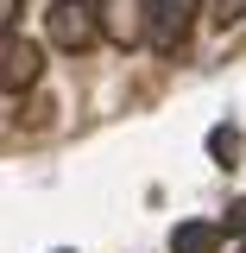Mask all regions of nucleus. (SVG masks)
<instances>
[{"instance_id": "1", "label": "nucleus", "mask_w": 246, "mask_h": 253, "mask_svg": "<svg viewBox=\"0 0 246 253\" xmlns=\"http://www.w3.org/2000/svg\"><path fill=\"white\" fill-rule=\"evenodd\" d=\"M95 19H101V38L114 51H133L145 44L158 26V0H95Z\"/></svg>"}, {"instance_id": "2", "label": "nucleus", "mask_w": 246, "mask_h": 253, "mask_svg": "<svg viewBox=\"0 0 246 253\" xmlns=\"http://www.w3.org/2000/svg\"><path fill=\"white\" fill-rule=\"evenodd\" d=\"M44 32H51L57 51H76V57H82L95 38H101L95 0H51V6H44Z\"/></svg>"}, {"instance_id": "3", "label": "nucleus", "mask_w": 246, "mask_h": 253, "mask_svg": "<svg viewBox=\"0 0 246 253\" xmlns=\"http://www.w3.org/2000/svg\"><path fill=\"white\" fill-rule=\"evenodd\" d=\"M38 76H44V51H38L32 38H19V32H6V38H0V89L26 95Z\"/></svg>"}, {"instance_id": "4", "label": "nucleus", "mask_w": 246, "mask_h": 253, "mask_svg": "<svg viewBox=\"0 0 246 253\" xmlns=\"http://www.w3.org/2000/svg\"><path fill=\"white\" fill-rule=\"evenodd\" d=\"M196 6H202V0H158V26H152V44L164 51V57H177V51H183L189 26H196Z\"/></svg>"}, {"instance_id": "5", "label": "nucleus", "mask_w": 246, "mask_h": 253, "mask_svg": "<svg viewBox=\"0 0 246 253\" xmlns=\"http://www.w3.org/2000/svg\"><path fill=\"white\" fill-rule=\"evenodd\" d=\"M221 241H227V228H221V221H177L171 253H221Z\"/></svg>"}, {"instance_id": "6", "label": "nucleus", "mask_w": 246, "mask_h": 253, "mask_svg": "<svg viewBox=\"0 0 246 253\" xmlns=\"http://www.w3.org/2000/svg\"><path fill=\"white\" fill-rule=\"evenodd\" d=\"M209 158H215L221 171L240 165V126H215V133H209Z\"/></svg>"}, {"instance_id": "7", "label": "nucleus", "mask_w": 246, "mask_h": 253, "mask_svg": "<svg viewBox=\"0 0 246 253\" xmlns=\"http://www.w3.org/2000/svg\"><path fill=\"white\" fill-rule=\"evenodd\" d=\"M209 13H215V26L227 32V26H240V19H246V0H209Z\"/></svg>"}, {"instance_id": "8", "label": "nucleus", "mask_w": 246, "mask_h": 253, "mask_svg": "<svg viewBox=\"0 0 246 253\" xmlns=\"http://www.w3.org/2000/svg\"><path fill=\"white\" fill-rule=\"evenodd\" d=\"M221 228H227V234H246V196L227 203V221H221Z\"/></svg>"}, {"instance_id": "9", "label": "nucleus", "mask_w": 246, "mask_h": 253, "mask_svg": "<svg viewBox=\"0 0 246 253\" xmlns=\"http://www.w3.org/2000/svg\"><path fill=\"white\" fill-rule=\"evenodd\" d=\"M19 6L26 0H0V32H19Z\"/></svg>"}, {"instance_id": "10", "label": "nucleus", "mask_w": 246, "mask_h": 253, "mask_svg": "<svg viewBox=\"0 0 246 253\" xmlns=\"http://www.w3.org/2000/svg\"><path fill=\"white\" fill-rule=\"evenodd\" d=\"M240 253H246V234H240Z\"/></svg>"}, {"instance_id": "11", "label": "nucleus", "mask_w": 246, "mask_h": 253, "mask_svg": "<svg viewBox=\"0 0 246 253\" xmlns=\"http://www.w3.org/2000/svg\"><path fill=\"white\" fill-rule=\"evenodd\" d=\"M57 253H70V247H57Z\"/></svg>"}]
</instances>
